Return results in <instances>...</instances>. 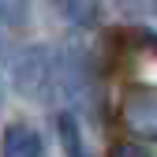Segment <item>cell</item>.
Segmentation results:
<instances>
[{"instance_id":"cell-1","label":"cell","mask_w":157,"mask_h":157,"mask_svg":"<svg viewBox=\"0 0 157 157\" xmlns=\"http://www.w3.org/2000/svg\"><path fill=\"white\" fill-rule=\"evenodd\" d=\"M8 75H11L15 94L30 97V101L56 97V52L45 45H23L8 60Z\"/></svg>"},{"instance_id":"cell-2","label":"cell","mask_w":157,"mask_h":157,"mask_svg":"<svg viewBox=\"0 0 157 157\" xmlns=\"http://www.w3.org/2000/svg\"><path fill=\"white\" fill-rule=\"evenodd\" d=\"M124 124L135 139H157V86H131L127 90Z\"/></svg>"},{"instance_id":"cell-3","label":"cell","mask_w":157,"mask_h":157,"mask_svg":"<svg viewBox=\"0 0 157 157\" xmlns=\"http://www.w3.org/2000/svg\"><path fill=\"white\" fill-rule=\"evenodd\" d=\"M4 157H45V142L30 124L15 120L4 131Z\"/></svg>"},{"instance_id":"cell-4","label":"cell","mask_w":157,"mask_h":157,"mask_svg":"<svg viewBox=\"0 0 157 157\" xmlns=\"http://www.w3.org/2000/svg\"><path fill=\"white\" fill-rule=\"evenodd\" d=\"M56 131H60V146H64L67 157H94V153L86 150L82 135H78V124H75V116H71L67 109L56 112Z\"/></svg>"},{"instance_id":"cell-5","label":"cell","mask_w":157,"mask_h":157,"mask_svg":"<svg viewBox=\"0 0 157 157\" xmlns=\"http://www.w3.org/2000/svg\"><path fill=\"white\" fill-rule=\"evenodd\" d=\"M56 8H60L75 26H94L97 15H101V4H97V0H56Z\"/></svg>"},{"instance_id":"cell-6","label":"cell","mask_w":157,"mask_h":157,"mask_svg":"<svg viewBox=\"0 0 157 157\" xmlns=\"http://www.w3.org/2000/svg\"><path fill=\"white\" fill-rule=\"evenodd\" d=\"M30 23V0H0V26L23 30Z\"/></svg>"},{"instance_id":"cell-7","label":"cell","mask_w":157,"mask_h":157,"mask_svg":"<svg viewBox=\"0 0 157 157\" xmlns=\"http://www.w3.org/2000/svg\"><path fill=\"white\" fill-rule=\"evenodd\" d=\"M112 157H150V150L142 142H120V146L112 150Z\"/></svg>"},{"instance_id":"cell-8","label":"cell","mask_w":157,"mask_h":157,"mask_svg":"<svg viewBox=\"0 0 157 157\" xmlns=\"http://www.w3.org/2000/svg\"><path fill=\"white\" fill-rule=\"evenodd\" d=\"M150 4H153V15H157V0H150Z\"/></svg>"}]
</instances>
